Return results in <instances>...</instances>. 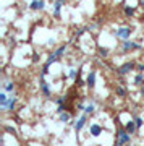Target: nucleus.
Returning a JSON list of instances; mask_svg holds the SVG:
<instances>
[{
	"label": "nucleus",
	"instance_id": "f3484780",
	"mask_svg": "<svg viewBox=\"0 0 144 146\" xmlns=\"http://www.w3.org/2000/svg\"><path fill=\"white\" fill-rule=\"evenodd\" d=\"M94 112H96V104H94V102H91V104H88L86 106V109H84V114H94Z\"/></svg>",
	"mask_w": 144,
	"mask_h": 146
},
{
	"label": "nucleus",
	"instance_id": "9d476101",
	"mask_svg": "<svg viewBox=\"0 0 144 146\" xmlns=\"http://www.w3.org/2000/svg\"><path fill=\"white\" fill-rule=\"evenodd\" d=\"M125 128H126V131H128L129 135H133L134 131L138 130V125H136L134 119L133 120H128V122H126V125H125Z\"/></svg>",
	"mask_w": 144,
	"mask_h": 146
},
{
	"label": "nucleus",
	"instance_id": "f257e3e1",
	"mask_svg": "<svg viewBox=\"0 0 144 146\" xmlns=\"http://www.w3.org/2000/svg\"><path fill=\"white\" fill-rule=\"evenodd\" d=\"M117 138H118L120 145H128L129 141H131V135H129L128 131H126V128H123V127H120L118 128V131H117Z\"/></svg>",
	"mask_w": 144,
	"mask_h": 146
},
{
	"label": "nucleus",
	"instance_id": "423d86ee",
	"mask_svg": "<svg viewBox=\"0 0 144 146\" xmlns=\"http://www.w3.org/2000/svg\"><path fill=\"white\" fill-rule=\"evenodd\" d=\"M86 123H88V114H83L81 117L75 122V131H76V133H79V131L84 128V125H86Z\"/></svg>",
	"mask_w": 144,
	"mask_h": 146
},
{
	"label": "nucleus",
	"instance_id": "2f4dec72",
	"mask_svg": "<svg viewBox=\"0 0 144 146\" xmlns=\"http://www.w3.org/2000/svg\"><path fill=\"white\" fill-rule=\"evenodd\" d=\"M115 146H122V145H120V143H117V145H115Z\"/></svg>",
	"mask_w": 144,
	"mask_h": 146
},
{
	"label": "nucleus",
	"instance_id": "393cba45",
	"mask_svg": "<svg viewBox=\"0 0 144 146\" xmlns=\"http://www.w3.org/2000/svg\"><path fill=\"white\" fill-rule=\"evenodd\" d=\"M47 73H49V67H47V65H44V67H42V70H41V76H46Z\"/></svg>",
	"mask_w": 144,
	"mask_h": 146
},
{
	"label": "nucleus",
	"instance_id": "a211bd4d",
	"mask_svg": "<svg viewBox=\"0 0 144 146\" xmlns=\"http://www.w3.org/2000/svg\"><path fill=\"white\" fill-rule=\"evenodd\" d=\"M134 11H136V10H134V7H128V5L125 7V15L128 16V18L134 16Z\"/></svg>",
	"mask_w": 144,
	"mask_h": 146
},
{
	"label": "nucleus",
	"instance_id": "cd10ccee",
	"mask_svg": "<svg viewBox=\"0 0 144 146\" xmlns=\"http://www.w3.org/2000/svg\"><path fill=\"white\" fill-rule=\"evenodd\" d=\"M37 60H39V55H37V54H34V55H32V62H37Z\"/></svg>",
	"mask_w": 144,
	"mask_h": 146
},
{
	"label": "nucleus",
	"instance_id": "412c9836",
	"mask_svg": "<svg viewBox=\"0 0 144 146\" xmlns=\"http://www.w3.org/2000/svg\"><path fill=\"white\" fill-rule=\"evenodd\" d=\"M3 89H5V93H11L15 89V83H5L3 84Z\"/></svg>",
	"mask_w": 144,
	"mask_h": 146
},
{
	"label": "nucleus",
	"instance_id": "7c9ffc66",
	"mask_svg": "<svg viewBox=\"0 0 144 146\" xmlns=\"http://www.w3.org/2000/svg\"><path fill=\"white\" fill-rule=\"evenodd\" d=\"M141 94H143V96H144V88H143V89H141Z\"/></svg>",
	"mask_w": 144,
	"mask_h": 146
},
{
	"label": "nucleus",
	"instance_id": "bb28decb",
	"mask_svg": "<svg viewBox=\"0 0 144 146\" xmlns=\"http://www.w3.org/2000/svg\"><path fill=\"white\" fill-rule=\"evenodd\" d=\"M136 68H138V72L144 73V63H139V65H136Z\"/></svg>",
	"mask_w": 144,
	"mask_h": 146
},
{
	"label": "nucleus",
	"instance_id": "6ab92c4d",
	"mask_svg": "<svg viewBox=\"0 0 144 146\" xmlns=\"http://www.w3.org/2000/svg\"><path fill=\"white\" fill-rule=\"evenodd\" d=\"M79 70H81V68H71V70H70V73H68V76H70V78L71 80H76L78 78V75H79Z\"/></svg>",
	"mask_w": 144,
	"mask_h": 146
},
{
	"label": "nucleus",
	"instance_id": "f03ea898",
	"mask_svg": "<svg viewBox=\"0 0 144 146\" xmlns=\"http://www.w3.org/2000/svg\"><path fill=\"white\" fill-rule=\"evenodd\" d=\"M131 33H133V29L129 26H122L118 28L117 31H115V36L118 37V39H125V41H128L129 36H131Z\"/></svg>",
	"mask_w": 144,
	"mask_h": 146
},
{
	"label": "nucleus",
	"instance_id": "5701e85b",
	"mask_svg": "<svg viewBox=\"0 0 144 146\" xmlns=\"http://www.w3.org/2000/svg\"><path fill=\"white\" fill-rule=\"evenodd\" d=\"M67 110V106H63V104H58V107H57V114L60 115L62 112H65Z\"/></svg>",
	"mask_w": 144,
	"mask_h": 146
},
{
	"label": "nucleus",
	"instance_id": "9b49d317",
	"mask_svg": "<svg viewBox=\"0 0 144 146\" xmlns=\"http://www.w3.org/2000/svg\"><path fill=\"white\" fill-rule=\"evenodd\" d=\"M62 7H63V3H60V2H55V3H54V16H55V18H60Z\"/></svg>",
	"mask_w": 144,
	"mask_h": 146
},
{
	"label": "nucleus",
	"instance_id": "c85d7f7f",
	"mask_svg": "<svg viewBox=\"0 0 144 146\" xmlns=\"http://www.w3.org/2000/svg\"><path fill=\"white\" fill-rule=\"evenodd\" d=\"M55 2H60V3H63V5L67 3V0H55Z\"/></svg>",
	"mask_w": 144,
	"mask_h": 146
},
{
	"label": "nucleus",
	"instance_id": "1a4fd4ad",
	"mask_svg": "<svg viewBox=\"0 0 144 146\" xmlns=\"http://www.w3.org/2000/svg\"><path fill=\"white\" fill-rule=\"evenodd\" d=\"M96 76H97L96 70H91V73H89L88 78H86V84H88V88H91V89L96 88Z\"/></svg>",
	"mask_w": 144,
	"mask_h": 146
},
{
	"label": "nucleus",
	"instance_id": "b1692460",
	"mask_svg": "<svg viewBox=\"0 0 144 146\" xmlns=\"http://www.w3.org/2000/svg\"><path fill=\"white\" fill-rule=\"evenodd\" d=\"M134 122H136L138 128H141V127H143V123H144V120L141 119V117H134Z\"/></svg>",
	"mask_w": 144,
	"mask_h": 146
},
{
	"label": "nucleus",
	"instance_id": "4be33fe9",
	"mask_svg": "<svg viewBox=\"0 0 144 146\" xmlns=\"http://www.w3.org/2000/svg\"><path fill=\"white\" fill-rule=\"evenodd\" d=\"M99 55H100V57H104V58H105V57H107V55H108V50H107V49H105V47H99Z\"/></svg>",
	"mask_w": 144,
	"mask_h": 146
},
{
	"label": "nucleus",
	"instance_id": "7ed1b4c3",
	"mask_svg": "<svg viewBox=\"0 0 144 146\" xmlns=\"http://www.w3.org/2000/svg\"><path fill=\"white\" fill-rule=\"evenodd\" d=\"M104 131V127L100 125V123H96V122H92L91 125H89V133H91V136H94V138H97V136L102 135Z\"/></svg>",
	"mask_w": 144,
	"mask_h": 146
},
{
	"label": "nucleus",
	"instance_id": "2eb2a0df",
	"mask_svg": "<svg viewBox=\"0 0 144 146\" xmlns=\"http://www.w3.org/2000/svg\"><path fill=\"white\" fill-rule=\"evenodd\" d=\"M115 94L120 96V98H125V96H126V88H125V86H117V88H115Z\"/></svg>",
	"mask_w": 144,
	"mask_h": 146
},
{
	"label": "nucleus",
	"instance_id": "20e7f679",
	"mask_svg": "<svg viewBox=\"0 0 144 146\" xmlns=\"http://www.w3.org/2000/svg\"><path fill=\"white\" fill-rule=\"evenodd\" d=\"M133 50H141V44L134 41H125L123 42V52H133Z\"/></svg>",
	"mask_w": 144,
	"mask_h": 146
},
{
	"label": "nucleus",
	"instance_id": "a878e982",
	"mask_svg": "<svg viewBox=\"0 0 144 146\" xmlns=\"http://www.w3.org/2000/svg\"><path fill=\"white\" fill-rule=\"evenodd\" d=\"M5 131H7V133H13V135L16 133V130H15V128H13V127H8V125L5 127Z\"/></svg>",
	"mask_w": 144,
	"mask_h": 146
},
{
	"label": "nucleus",
	"instance_id": "0eeeda50",
	"mask_svg": "<svg viewBox=\"0 0 144 146\" xmlns=\"http://www.w3.org/2000/svg\"><path fill=\"white\" fill-rule=\"evenodd\" d=\"M39 88H41L42 94H44L46 98H50V86H49V83L44 80V76H41V80H39Z\"/></svg>",
	"mask_w": 144,
	"mask_h": 146
},
{
	"label": "nucleus",
	"instance_id": "aec40b11",
	"mask_svg": "<svg viewBox=\"0 0 144 146\" xmlns=\"http://www.w3.org/2000/svg\"><path fill=\"white\" fill-rule=\"evenodd\" d=\"M89 28H79V29H78L76 31V36H75V41H78V39H79V37L83 36V34H84V33L88 31Z\"/></svg>",
	"mask_w": 144,
	"mask_h": 146
},
{
	"label": "nucleus",
	"instance_id": "c756f323",
	"mask_svg": "<svg viewBox=\"0 0 144 146\" xmlns=\"http://www.w3.org/2000/svg\"><path fill=\"white\" fill-rule=\"evenodd\" d=\"M141 7H143V10H144V0H141Z\"/></svg>",
	"mask_w": 144,
	"mask_h": 146
},
{
	"label": "nucleus",
	"instance_id": "39448f33",
	"mask_svg": "<svg viewBox=\"0 0 144 146\" xmlns=\"http://www.w3.org/2000/svg\"><path fill=\"white\" fill-rule=\"evenodd\" d=\"M134 68H136V65H134L133 62H128V63H125V65H122V67L117 70V73H118L120 76H125V75H128L129 72H133Z\"/></svg>",
	"mask_w": 144,
	"mask_h": 146
},
{
	"label": "nucleus",
	"instance_id": "f8f14e48",
	"mask_svg": "<svg viewBox=\"0 0 144 146\" xmlns=\"http://www.w3.org/2000/svg\"><path fill=\"white\" fill-rule=\"evenodd\" d=\"M134 84L136 86H144V73L139 72L136 76H134Z\"/></svg>",
	"mask_w": 144,
	"mask_h": 146
},
{
	"label": "nucleus",
	"instance_id": "6e6552de",
	"mask_svg": "<svg viewBox=\"0 0 144 146\" xmlns=\"http://www.w3.org/2000/svg\"><path fill=\"white\" fill-rule=\"evenodd\" d=\"M29 8L34 10V11H42L44 8H46V2H44V0H31Z\"/></svg>",
	"mask_w": 144,
	"mask_h": 146
},
{
	"label": "nucleus",
	"instance_id": "dca6fc26",
	"mask_svg": "<svg viewBox=\"0 0 144 146\" xmlns=\"http://www.w3.org/2000/svg\"><path fill=\"white\" fill-rule=\"evenodd\" d=\"M70 119H71V114H70V112H67V110L60 114V122H63V123H67V122H70Z\"/></svg>",
	"mask_w": 144,
	"mask_h": 146
},
{
	"label": "nucleus",
	"instance_id": "4468645a",
	"mask_svg": "<svg viewBox=\"0 0 144 146\" xmlns=\"http://www.w3.org/2000/svg\"><path fill=\"white\" fill-rule=\"evenodd\" d=\"M16 98L10 96V99H8V104H7V110H15V106H16Z\"/></svg>",
	"mask_w": 144,
	"mask_h": 146
},
{
	"label": "nucleus",
	"instance_id": "ddd939ff",
	"mask_svg": "<svg viewBox=\"0 0 144 146\" xmlns=\"http://www.w3.org/2000/svg\"><path fill=\"white\" fill-rule=\"evenodd\" d=\"M67 49H68V44H63V46H60V47H58V49H57V50H55L54 54H55V55H57L58 58H60V57L63 55V54L67 52Z\"/></svg>",
	"mask_w": 144,
	"mask_h": 146
}]
</instances>
